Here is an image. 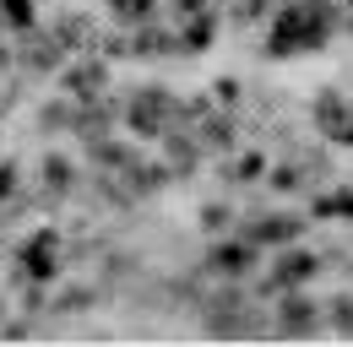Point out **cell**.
Instances as JSON below:
<instances>
[]
</instances>
